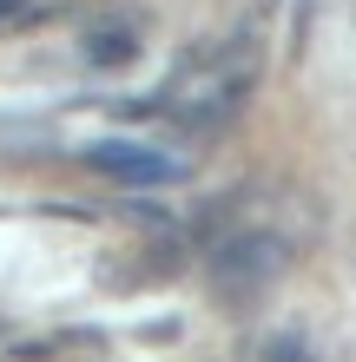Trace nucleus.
<instances>
[{"label":"nucleus","instance_id":"423d86ee","mask_svg":"<svg viewBox=\"0 0 356 362\" xmlns=\"http://www.w3.org/2000/svg\"><path fill=\"white\" fill-rule=\"evenodd\" d=\"M139 343H178V316H165V323H145Z\"/></svg>","mask_w":356,"mask_h":362},{"label":"nucleus","instance_id":"0eeeda50","mask_svg":"<svg viewBox=\"0 0 356 362\" xmlns=\"http://www.w3.org/2000/svg\"><path fill=\"white\" fill-rule=\"evenodd\" d=\"M40 7H27V0H0V27H20V20H33Z\"/></svg>","mask_w":356,"mask_h":362},{"label":"nucleus","instance_id":"7ed1b4c3","mask_svg":"<svg viewBox=\"0 0 356 362\" xmlns=\"http://www.w3.org/2000/svg\"><path fill=\"white\" fill-rule=\"evenodd\" d=\"M79 165L113 185H132V191H165V185H185V158H165L152 152V145L139 139H93L86 152H79Z\"/></svg>","mask_w":356,"mask_h":362},{"label":"nucleus","instance_id":"39448f33","mask_svg":"<svg viewBox=\"0 0 356 362\" xmlns=\"http://www.w3.org/2000/svg\"><path fill=\"white\" fill-rule=\"evenodd\" d=\"M251 362H317V356H310L304 329H270L264 343H258V356H251Z\"/></svg>","mask_w":356,"mask_h":362},{"label":"nucleus","instance_id":"20e7f679","mask_svg":"<svg viewBox=\"0 0 356 362\" xmlns=\"http://www.w3.org/2000/svg\"><path fill=\"white\" fill-rule=\"evenodd\" d=\"M79 53H86V66L99 73H119L139 59V27H125V20H99V27L79 33Z\"/></svg>","mask_w":356,"mask_h":362},{"label":"nucleus","instance_id":"f257e3e1","mask_svg":"<svg viewBox=\"0 0 356 362\" xmlns=\"http://www.w3.org/2000/svg\"><path fill=\"white\" fill-rule=\"evenodd\" d=\"M251 86H258V33L238 27V33H218V40L185 47L178 66H172V86H165L152 105L172 125H185L192 139H212V132H224V125L244 112Z\"/></svg>","mask_w":356,"mask_h":362},{"label":"nucleus","instance_id":"f03ea898","mask_svg":"<svg viewBox=\"0 0 356 362\" xmlns=\"http://www.w3.org/2000/svg\"><path fill=\"white\" fill-rule=\"evenodd\" d=\"M290 264V250L277 244V230H258V224H231L212 238V284H218V303H258V296L277 284V270Z\"/></svg>","mask_w":356,"mask_h":362},{"label":"nucleus","instance_id":"6e6552de","mask_svg":"<svg viewBox=\"0 0 356 362\" xmlns=\"http://www.w3.org/2000/svg\"><path fill=\"white\" fill-rule=\"evenodd\" d=\"M0 336H7V316H0Z\"/></svg>","mask_w":356,"mask_h":362}]
</instances>
